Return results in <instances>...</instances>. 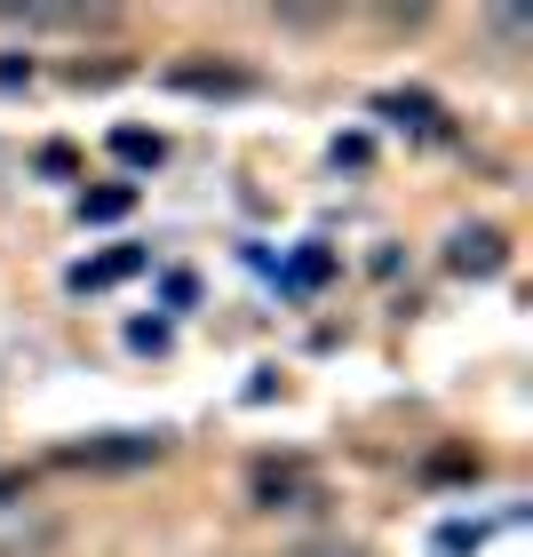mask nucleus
<instances>
[{
  "instance_id": "f257e3e1",
  "label": "nucleus",
  "mask_w": 533,
  "mask_h": 557,
  "mask_svg": "<svg viewBox=\"0 0 533 557\" xmlns=\"http://www.w3.org/2000/svg\"><path fill=\"white\" fill-rule=\"evenodd\" d=\"M446 263L462 271V278H494L501 271V232H486V223H478V232H454Z\"/></svg>"
},
{
  "instance_id": "f03ea898",
  "label": "nucleus",
  "mask_w": 533,
  "mask_h": 557,
  "mask_svg": "<svg viewBox=\"0 0 533 557\" xmlns=\"http://www.w3.org/2000/svg\"><path fill=\"white\" fill-rule=\"evenodd\" d=\"M120 271H136V256H128V247H120V256H104V263H80V271H72V287H112Z\"/></svg>"
},
{
  "instance_id": "7ed1b4c3",
  "label": "nucleus",
  "mask_w": 533,
  "mask_h": 557,
  "mask_svg": "<svg viewBox=\"0 0 533 557\" xmlns=\"http://www.w3.org/2000/svg\"><path fill=\"white\" fill-rule=\"evenodd\" d=\"M120 160H160V136H120Z\"/></svg>"
},
{
  "instance_id": "20e7f679",
  "label": "nucleus",
  "mask_w": 533,
  "mask_h": 557,
  "mask_svg": "<svg viewBox=\"0 0 533 557\" xmlns=\"http://www.w3.org/2000/svg\"><path fill=\"white\" fill-rule=\"evenodd\" d=\"M311 557H367V549H311Z\"/></svg>"
}]
</instances>
